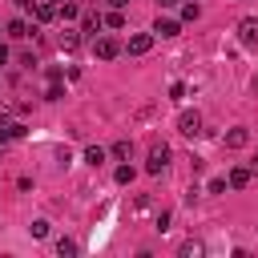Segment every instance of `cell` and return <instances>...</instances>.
<instances>
[{"mask_svg": "<svg viewBox=\"0 0 258 258\" xmlns=\"http://www.w3.org/2000/svg\"><path fill=\"white\" fill-rule=\"evenodd\" d=\"M202 250H206V246H202V242H198V238H185V242H181V246H177V254H181V258H198V254H202Z\"/></svg>", "mask_w": 258, "mask_h": 258, "instance_id": "10", "label": "cell"}, {"mask_svg": "<svg viewBox=\"0 0 258 258\" xmlns=\"http://www.w3.org/2000/svg\"><path fill=\"white\" fill-rule=\"evenodd\" d=\"M222 145H226V149H246V145H250V129H230V133L222 137Z\"/></svg>", "mask_w": 258, "mask_h": 258, "instance_id": "6", "label": "cell"}, {"mask_svg": "<svg viewBox=\"0 0 258 258\" xmlns=\"http://www.w3.org/2000/svg\"><path fill=\"white\" fill-rule=\"evenodd\" d=\"M8 36H12V40H24V36H28V24H24V20H8Z\"/></svg>", "mask_w": 258, "mask_h": 258, "instance_id": "15", "label": "cell"}, {"mask_svg": "<svg viewBox=\"0 0 258 258\" xmlns=\"http://www.w3.org/2000/svg\"><path fill=\"white\" fill-rule=\"evenodd\" d=\"M169 97H173V101H181V97H185V85H181V81H177V85H169Z\"/></svg>", "mask_w": 258, "mask_h": 258, "instance_id": "24", "label": "cell"}, {"mask_svg": "<svg viewBox=\"0 0 258 258\" xmlns=\"http://www.w3.org/2000/svg\"><path fill=\"white\" fill-rule=\"evenodd\" d=\"M56 16H60V20H77V16H81V8H77L73 0H60V4H56Z\"/></svg>", "mask_w": 258, "mask_h": 258, "instance_id": "11", "label": "cell"}, {"mask_svg": "<svg viewBox=\"0 0 258 258\" xmlns=\"http://www.w3.org/2000/svg\"><path fill=\"white\" fill-rule=\"evenodd\" d=\"M165 165H169V145H165V141H153L149 161H145V173H161Z\"/></svg>", "mask_w": 258, "mask_h": 258, "instance_id": "1", "label": "cell"}, {"mask_svg": "<svg viewBox=\"0 0 258 258\" xmlns=\"http://www.w3.org/2000/svg\"><path fill=\"white\" fill-rule=\"evenodd\" d=\"M0 64H8V48L4 44H0Z\"/></svg>", "mask_w": 258, "mask_h": 258, "instance_id": "26", "label": "cell"}, {"mask_svg": "<svg viewBox=\"0 0 258 258\" xmlns=\"http://www.w3.org/2000/svg\"><path fill=\"white\" fill-rule=\"evenodd\" d=\"M250 177H254V169H250V165H238V169H230L226 185H234V189H246V185H250Z\"/></svg>", "mask_w": 258, "mask_h": 258, "instance_id": "7", "label": "cell"}, {"mask_svg": "<svg viewBox=\"0 0 258 258\" xmlns=\"http://www.w3.org/2000/svg\"><path fill=\"white\" fill-rule=\"evenodd\" d=\"M16 137H24V125H20V121L0 125V145H4V141H16Z\"/></svg>", "mask_w": 258, "mask_h": 258, "instance_id": "9", "label": "cell"}, {"mask_svg": "<svg viewBox=\"0 0 258 258\" xmlns=\"http://www.w3.org/2000/svg\"><path fill=\"white\" fill-rule=\"evenodd\" d=\"M250 169H258V157H254V161H250Z\"/></svg>", "mask_w": 258, "mask_h": 258, "instance_id": "29", "label": "cell"}, {"mask_svg": "<svg viewBox=\"0 0 258 258\" xmlns=\"http://www.w3.org/2000/svg\"><path fill=\"white\" fill-rule=\"evenodd\" d=\"M153 32H157V36H177V32H181V24H177V20H169V16H157Z\"/></svg>", "mask_w": 258, "mask_h": 258, "instance_id": "8", "label": "cell"}, {"mask_svg": "<svg viewBox=\"0 0 258 258\" xmlns=\"http://www.w3.org/2000/svg\"><path fill=\"white\" fill-rule=\"evenodd\" d=\"M149 48H153V36H149V32H133V36H129V52H133V56H145Z\"/></svg>", "mask_w": 258, "mask_h": 258, "instance_id": "5", "label": "cell"}, {"mask_svg": "<svg viewBox=\"0 0 258 258\" xmlns=\"http://www.w3.org/2000/svg\"><path fill=\"white\" fill-rule=\"evenodd\" d=\"M56 254H60V258H73V254H77V242H73V238H60V242H56Z\"/></svg>", "mask_w": 258, "mask_h": 258, "instance_id": "18", "label": "cell"}, {"mask_svg": "<svg viewBox=\"0 0 258 258\" xmlns=\"http://www.w3.org/2000/svg\"><path fill=\"white\" fill-rule=\"evenodd\" d=\"M109 153H113L117 161H129V153H133V141H117V145H113Z\"/></svg>", "mask_w": 258, "mask_h": 258, "instance_id": "16", "label": "cell"}, {"mask_svg": "<svg viewBox=\"0 0 258 258\" xmlns=\"http://www.w3.org/2000/svg\"><path fill=\"white\" fill-rule=\"evenodd\" d=\"M101 24H105V20H101L97 12H85V16H81V32H101Z\"/></svg>", "mask_w": 258, "mask_h": 258, "instance_id": "13", "label": "cell"}, {"mask_svg": "<svg viewBox=\"0 0 258 258\" xmlns=\"http://www.w3.org/2000/svg\"><path fill=\"white\" fill-rule=\"evenodd\" d=\"M113 177H117V185H129V181H133V165H117Z\"/></svg>", "mask_w": 258, "mask_h": 258, "instance_id": "20", "label": "cell"}, {"mask_svg": "<svg viewBox=\"0 0 258 258\" xmlns=\"http://www.w3.org/2000/svg\"><path fill=\"white\" fill-rule=\"evenodd\" d=\"M44 97H48V101H60V97H64V93H60V81H48V93H44Z\"/></svg>", "mask_w": 258, "mask_h": 258, "instance_id": "23", "label": "cell"}, {"mask_svg": "<svg viewBox=\"0 0 258 258\" xmlns=\"http://www.w3.org/2000/svg\"><path fill=\"white\" fill-rule=\"evenodd\" d=\"M109 4H113V8H125V4H129V0H109Z\"/></svg>", "mask_w": 258, "mask_h": 258, "instance_id": "28", "label": "cell"}, {"mask_svg": "<svg viewBox=\"0 0 258 258\" xmlns=\"http://www.w3.org/2000/svg\"><path fill=\"white\" fill-rule=\"evenodd\" d=\"M93 52H97L101 60H113V56H121V40H117V36H97V40H93Z\"/></svg>", "mask_w": 258, "mask_h": 258, "instance_id": "3", "label": "cell"}, {"mask_svg": "<svg viewBox=\"0 0 258 258\" xmlns=\"http://www.w3.org/2000/svg\"><path fill=\"white\" fill-rule=\"evenodd\" d=\"M177 133L198 137V133H202V113H198V109H185V113L177 117Z\"/></svg>", "mask_w": 258, "mask_h": 258, "instance_id": "4", "label": "cell"}, {"mask_svg": "<svg viewBox=\"0 0 258 258\" xmlns=\"http://www.w3.org/2000/svg\"><path fill=\"white\" fill-rule=\"evenodd\" d=\"M157 4H161V8H173V4H181V0H157Z\"/></svg>", "mask_w": 258, "mask_h": 258, "instance_id": "27", "label": "cell"}, {"mask_svg": "<svg viewBox=\"0 0 258 258\" xmlns=\"http://www.w3.org/2000/svg\"><path fill=\"white\" fill-rule=\"evenodd\" d=\"M28 234H32V238H48V222H44V218H36V222L28 226Z\"/></svg>", "mask_w": 258, "mask_h": 258, "instance_id": "21", "label": "cell"}, {"mask_svg": "<svg viewBox=\"0 0 258 258\" xmlns=\"http://www.w3.org/2000/svg\"><path fill=\"white\" fill-rule=\"evenodd\" d=\"M198 16H202V8H198V4H181V20H185V24H189V20H198Z\"/></svg>", "mask_w": 258, "mask_h": 258, "instance_id": "22", "label": "cell"}, {"mask_svg": "<svg viewBox=\"0 0 258 258\" xmlns=\"http://www.w3.org/2000/svg\"><path fill=\"white\" fill-rule=\"evenodd\" d=\"M101 20H105L109 28H125V16H121V8H113V12H109V16H101Z\"/></svg>", "mask_w": 258, "mask_h": 258, "instance_id": "19", "label": "cell"}, {"mask_svg": "<svg viewBox=\"0 0 258 258\" xmlns=\"http://www.w3.org/2000/svg\"><path fill=\"white\" fill-rule=\"evenodd\" d=\"M238 40L246 48H258V16H242L238 20Z\"/></svg>", "mask_w": 258, "mask_h": 258, "instance_id": "2", "label": "cell"}, {"mask_svg": "<svg viewBox=\"0 0 258 258\" xmlns=\"http://www.w3.org/2000/svg\"><path fill=\"white\" fill-rule=\"evenodd\" d=\"M16 4H20L24 12H32V8H36V0H16Z\"/></svg>", "mask_w": 258, "mask_h": 258, "instance_id": "25", "label": "cell"}, {"mask_svg": "<svg viewBox=\"0 0 258 258\" xmlns=\"http://www.w3.org/2000/svg\"><path fill=\"white\" fill-rule=\"evenodd\" d=\"M32 16H36L40 24H48V20L56 16V4H52V0H48V4H36V8H32Z\"/></svg>", "mask_w": 258, "mask_h": 258, "instance_id": "12", "label": "cell"}, {"mask_svg": "<svg viewBox=\"0 0 258 258\" xmlns=\"http://www.w3.org/2000/svg\"><path fill=\"white\" fill-rule=\"evenodd\" d=\"M85 161H89V165H101V161H105V149H101V145H89V149H85Z\"/></svg>", "mask_w": 258, "mask_h": 258, "instance_id": "17", "label": "cell"}, {"mask_svg": "<svg viewBox=\"0 0 258 258\" xmlns=\"http://www.w3.org/2000/svg\"><path fill=\"white\" fill-rule=\"evenodd\" d=\"M81 44V28H64L60 32V48H77Z\"/></svg>", "mask_w": 258, "mask_h": 258, "instance_id": "14", "label": "cell"}]
</instances>
